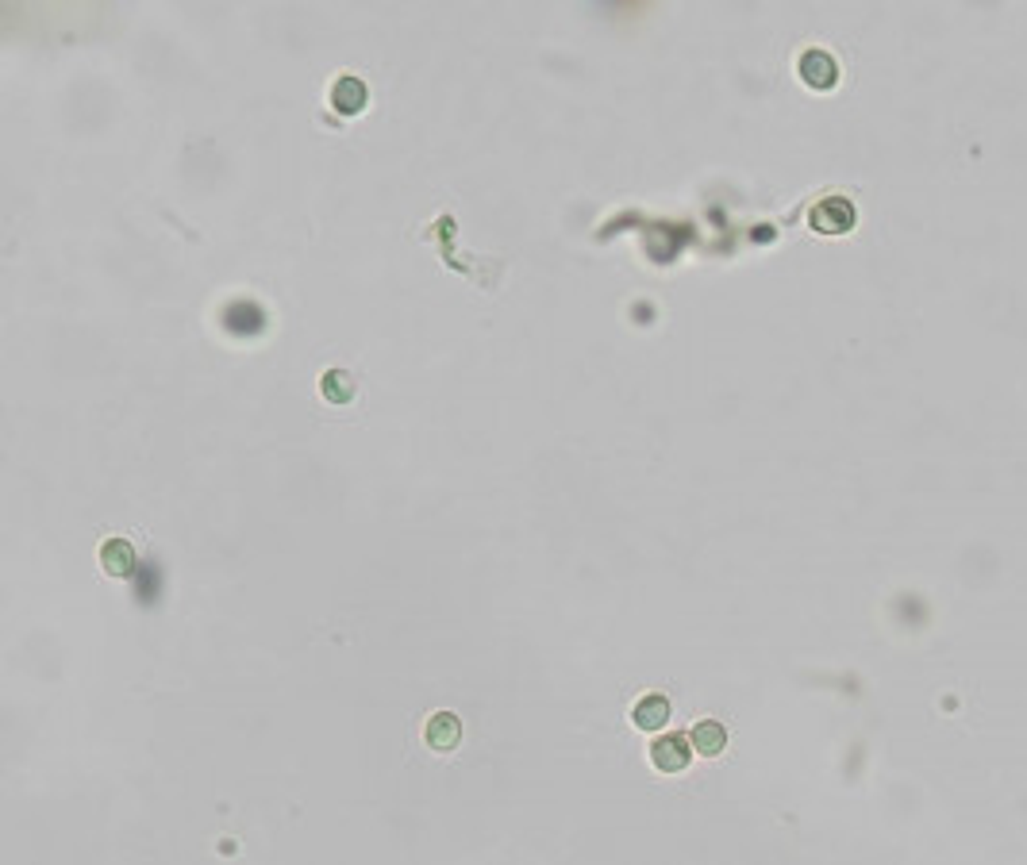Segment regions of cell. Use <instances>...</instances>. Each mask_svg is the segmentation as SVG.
Wrapping results in <instances>:
<instances>
[{"label": "cell", "mask_w": 1027, "mask_h": 865, "mask_svg": "<svg viewBox=\"0 0 1027 865\" xmlns=\"http://www.w3.org/2000/svg\"><path fill=\"white\" fill-rule=\"evenodd\" d=\"M689 758H693L689 735H662V739L651 742V762L654 769H662V773H685V769H689Z\"/></svg>", "instance_id": "1"}, {"label": "cell", "mask_w": 1027, "mask_h": 865, "mask_svg": "<svg viewBox=\"0 0 1027 865\" xmlns=\"http://www.w3.org/2000/svg\"><path fill=\"white\" fill-rule=\"evenodd\" d=\"M366 104H370L366 81H358V77H339V81L331 85V108H335L339 116H358V112H366Z\"/></svg>", "instance_id": "3"}, {"label": "cell", "mask_w": 1027, "mask_h": 865, "mask_svg": "<svg viewBox=\"0 0 1027 865\" xmlns=\"http://www.w3.org/2000/svg\"><path fill=\"white\" fill-rule=\"evenodd\" d=\"M631 719H635V727H639V731H662V727L670 723V700H666V696H658V692H651V696H643V700L635 704Z\"/></svg>", "instance_id": "7"}, {"label": "cell", "mask_w": 1027, "mask_h": 865, "mask_svg": "<svg viewBox=\"0 0 1027 865\" xmlns=\"http://www.w3.org/2000/svg\"><path fill=\"white\" fill-rule=\"evenodd\" d=\"M689 742H693V750L704 754V758H720V754L727 750L724 723H716V719H701V723L689 731Z\"/></svg>", "instance_id": "6"}, {"label": "cell", "mask_w": 1027, "mask_h": 865, "mask_svg": "<svg viewBox=\"0 0 1027 865\" xmlns=\"http://www.w3.org/2000/svg\"><path fill=\"white\" fill-rule=\"evenodd\" d=\"M808 223H812L816 231H824V235H843V231L854 227V204L843 197H827L812 208Z\"/></svg>", "instance_id": "2"}, {"label": "cell", "mask_w": 1027, "mask_h": 865, "mask_svg": "<svg viewBox=\"0 0 1027 865\" xmlns=\"http://www.w3.org/2000/svg\"><path fill=\"white\" fill-rule=\"evenodd\" d=\"M801 81L812 85V89H835V81H839L835 58H831L827 50H808V54H801Z\"/></svg>", "instance_id": "4"}, {"label": "cell", "mask_w": 1027, "mask_h": 865, "mask_svg": "<svg viewBox=\"0 0 1027 865\" xmlns=\"http://www.w3.org/2000/svg\"><path fill=\"white\" fill-rule=\"evenodd\" d=\"M101 566L108 577H131L135 573V550L124 539H108L101 546Z\"/></svg>", "instance_id": "8"}, {"label": "cell", "mask_w": 1027, "mask_h": 865, "mask_svg": "<svg viewBox=\"0 0 1027 865\" xmlns=\"http://www.w3.org/2000/svg\"><path fill=\"white\" fill-rule=\"evenodd\" d=\"M424 739H427V746H431V750H439V754H451L454 746L462 742V723H458V716H454V712H439V716L427 719Z\"/></svg>", "instance_id": "5"}, {"label": "cell", "mask_w": 1027, "mask_h": 865, "mask_svg": "<svg viewBox=\"0 0 1027 865\" xmlns=\"http://www.w3.org/2000/svg\"><path fill=\"white\" fill-rule=\"evenodd\" d=\"M320 389H324L327 404H351L354 400V381L347 370H327L324 381H320Z\"/></svg>", "instance_id": "9"}]
</instances>
